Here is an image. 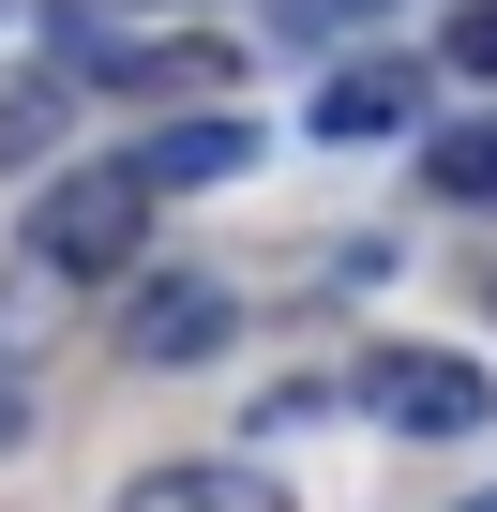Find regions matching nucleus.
<instances>
[{"label": "nucleus", "mask_w": 497, "mask_h": 512, "mask_svg": "<svg viewBox=\"0 0 497 512\" xmlns=\"http://www.w3.org/2000/svg\"><path fill=\"white\" fill-rule=\"evenodd\" d=\"M151 166L121 151V166H61L46 196H31V256H46V272H121V256L151 241Z\"/></svg>", "instance_id": "f257e3e1"}, {"label": "nucleus", "mask_w": 497, "mask_h": 512, "mask_svg": "<svg viewBox=\"0 0 497 512\" xmlns=\"http://www.w3.org/2000/svg\"><path fill=\"white\" fill-rule=\"evenodd\" d=\"M497 392H482V362H377V422L392 437H467Z\"/></svg>", "instance_id": "f03ea898"}, {"label": "nucleus", "mask_w": 497, "mask_h": 512, "mask_svg": "<svg viewBox=\"0 0 497 512\" xmlns=\"http://www.w3.org/2000/svg\"><path fill=\"white\" fill-rule=\"evenodd\" d=\"M121 347H136V362H211V347H226V287H211V272H181V287H136Z\"/></svg>", "instance_id": "7ed1b4c3"}, {"label": "nucleus", "mask_w": 497, "mask_h": 512, "mask_svg": "<svg viewBox=\"0 0 497 512\" xmlns=\"http://www.w3.org/2000/svg\"><path fill=\"white\" fill-rule=\"evenodd\" d=\"M121 512H287V482H272V467H166V482H136Z\"/></svg>", "instance_id": "20e7f679"}, {"label": "nucleus", "mask_w": 497, "mask_h": 512, "mask_svg": "<svg viewBox=\"0 0 497 512\" xmlns=\"http://www.w3.org/2000/svg\"><path fill=\"white\" fill-rule=\"evenodd\" d=\"M407 106H422V76H407V61H347V76L317 91V136H392Z\"/></svg>", "instance_id": "39448f33"}, {"label": "nucleus", "mask_w": 497, "mask_h": 512, "mask_svg": "<svg viewBox=\"0 0 497 512\" xmlns=\"http://www.w3.org/2000/svg\"><path fill=\"white\" fill-rule=\"evenodd\" d=\"M136 166H151V181L181 196V181H241V166H257V136H241V121H166V136H151Z\"/></svg>", "instance_id": "423d86ee"}, {"label": "nucleus", "mask_w": 497, "mask_h": 512, "mask_svg": "<svg viewBox=\"0 0 497 512\" xmlns=\"http://www.w3.org/2000/svg\"><path fill=\"white\" fill-rule=\"evenodd\" d=\"M106 91H226V46H211V31H181V46H121Z\"/></svg>", "instance_id": "0eeeda50"}, {"label": "nucleus", "mask_w": 497, "mask_h": 512, "mask_svg": "<svg viewBox=\"0 0 497 512\" xmlns=\"http://www.w3.org/2000/svg\"><path fill=\"white\" fill-rule=\"evenodd\" d=\"M422 196H467V211H497V121H452V136H422Z\"/></svg>", "instance_id": "6e6552de"}, {"label": "nucleus", "mask_w": 497, "mask_h": 512, "mask_svg": "<svg viewBox=\"0 0 497 512\" xmlns=\"http://www.w3.org/2000/svg\"><path fill=\"white\" fill-rule=\"evenodd\" d=\"M362 16H377V0H272V31H287V46H332V31H362Z\"/></svg>", "instance_id": "1a4fd4ad"}, {"label": "nucleus", "mask_w": 497, "mask_h": 512, "mask_svg": "<svg viewBox=\"0 0 497 512\" xmlns=\"http://www.w3.org/2000/svg\"><path fill=\"white\" fill-rule=\"evenodd\" d=\"M452 76H482V91H497V0H467V16H452Z\"/></svg>", "instance_id": "9d476101"}, {"label": "nucleus", "mask_w": 497, "mask_h": 512, "mask_svg": "<svg viewBox=\"0 0 497 512\" xmlns=\"http://www.w3.org/2000/svg\"><path fill=\"white\" fill-rule=\"evenodd\" d=\"M16 422H31V392H16V377H0V452H16Z\"/></svg>", "instance_id": "9b49d317"}, {"label": "nucleus", "mask_w": 497, "mask_h": 512, "mask_svg": "<svg viewBox=\"0 0 497 512\" xmlns=\"http://www.w3.org/2000/svg\"><path fill=\"white\" fill-rule=\"evenodd\" d=\"M467 512H497V497H467Z\"/></svg>", "instance_id": "f8f14e48"}]
</instances>
